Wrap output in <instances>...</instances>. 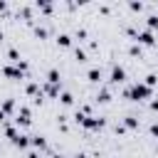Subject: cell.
<instances>
[{
  "mask_svg": "<svg viewBox=\"0 0 158 158\" xmlns=\"http://www.w3.org/2000/svg\"><path fill=\"white\" fill-rule=\"evenodd\" d=\"M126 96H128V99H133V101L148 99V96H151V86H146V84H133V86L126 91Z\"/></svg>",
  "mask_w": 158,
  "mask_h": 158,
  "instance_id": "cell-1",
  "label": "cell"
},
{
  "mask_svg": "<svg viewBox=\"0 0 158 158\" xmlns=\"http://www.w3.org/2000/svg\"><path fill=\"white\" fill-rule=\"evenodd\" d=\"M2 74L12 77V79H22V69L20 67H2Z\"/></svg>",
  "mask_w": 158,
  "mask_h": 158,
  "instance_id": "cell-2",
  "label": "cell"
},
{
  "mask_svg": "<svg viewBox=\"0 0 158 158\" xmlns=\"http://www.w3.org/2000/svg\"><path fill=\"white\" fill-rule=\"evenodd\" d=\"M15 121H17V126H27V123H30V111L22 106V109L17 111V118H15Z\"/></svg>",
  "mask_w": 158,
  "mask_h": 158,
  "instance_id": "cell-3",
  "label": "cell"
},
{
  "mask_svg": "<svg viewBox=\"0 0 158 158\" xmlns=\"http://www.w3.org/2000/svg\"><path fill=\"white\" fill-rule=\"evenodd\" d=\"M123 79H126L123 67H114V69H111V81H116V84H118V81H123Z\"/></svg>",
  "mask_w": 158,
  "mask_h": 158,
  "instance_id": "cell-4",
  "label": "cell"
},
{
  "mask_svg": "<svg viewBox=\"0 0 158 158\" xmlns=\"http://www.w3.org/2000/svg\"><path fill=\"white\" fill-rule=\"evenodd\" d=\"M136 37H138V42H143V44H153V42H156V40H153V35H151L148 30H141Z\"/></svg>",
  "mask_w": 158,
  "mask_h": 158,
  "instance_id": "cell-5",
  "label": "cell"
},
{
  "mask_svg": "<svg viewBox=\"0 0 158 158\" xmlns=\"http://www.w3.org/2000/svg\"><path fill=\"white\" fill-rule=\"evenodd\" d=\"M47 79H49V84H57V86H59V72H57V69H49Z\"/></svg>",
  "mask_w": 158,
  "mask_h": 158,
  "instance_id": "cell-6",
  "label": "cell"
},
{
  "mask_svg": "<svg viewBox=\"0 0 158 158\" xmlns=\"http://www.w3.org/2000/svg\"><path fill=\"white\" fill-rule=\"evenodd\" d=\"M12 143H15V146H20V148H27V146H30V141H27V136H22V133H20V136H17V138H15Z\"/></svg>",
  "mask_w": 158,
  "mask_h": 158,
  "instance_id": "cell-7",
  "label": "cell"
},
{
  "mask_svg": "<svg viewBox=\"0 0 158 158\" xmlns=\"http://www.w3.org/2000/svg\"><path fill=\"white\" fill-rule=\"evenodd\" d=\"M30 143H32L35 148H44V146H47V141H44L42 136H32V141H30Z\"/></svg>",
  "mask_w": 158,
  "mask_h": 158,
  "instance_id": "cell-8",
  "label": "cell"
},
{
  "mask_svg": "<svg viewBox=\"0 0 158 158\" xmlns=\"http://www.w3.org/2000/svg\"><path fill=\"white\" fill-rule=\"evenodd\" d=\"M89 79H91V81H99V79H101V69H96V67L89 69Z\"/></svg>",
  "mask_w": 158,
  "mask_h": 158,
  "instance_id": "cell-9",
  "label": "cell"
},
{
  "mask_svg": "<svg viewBox=\"0 0 158 158\" xmlns=\"http://www.w3.org/2000/svg\"><path fill=\"white\" fill-rule=\"evenodd\" d=\"M57 42H59L62 47H69V42H72V40H69V35H59V37H57Z\"/></svg>",
  "mask_w": 158,
  "mask_h": 158,
  "instance_id": "cell-10",
  "label": "cell"
},
{
  "mask_svg": "<svg viewBox=\"0 0 158 158\" xmlns=\"http://www.w3.org/2000/svg\"><path fill=\"white\" fill-rule=\"evenodd\" d=\"M126 126H128V128H136V126H138V121H136L133 116H126Z\"/></svg>",
  "mask_w": 158,
  "mask_h": 158,
  "instance_id": "cell-11",
  "label": "cell"
},
{
  "mask_svg": "<svg viewBox=\"0 0 158 158\" xmlns=\"http://www.w3.org/2000/svg\"><path fill=\"white\" fill-rule=\"evenodd\" d=\"M74 54H77V59H79V62H84V59H86V54H84V49H79V47L74 49Z\"/></svg>",
  "mask_w": 158,
  "mask_h": 158,
  "instance_id": "cell-12",
  "label": "cell"
},
{
  "mask_svg": "<svg viewBox=\"0 0 158 158\" xmlns=\"http://www.w3.org/2000/svg\"><path fill=\"white\" fill-rule=\"evenodd\" d=\"M156 81H158V79H156V74H148V77H146V86H153Z\"/></svg>",
  "mask_w": 158,
  "mask_h": 158,
  "instance_id": "cell-13",
  "label": "cell"
},
{
  "mask_svg": "<svg viewBox=\"0 0 158 158\" xmlns=\"http://www.w3.org/2000/svg\"><path fill=\"white\" fill-rule=\"evenodd\" d=\"M72 101H74V99H72V94H67V91H64V94H62V104H72Z\"/></svg>",
  "mask_w": 158,
  "mask_h": 158,
  "instance_id": "cell-14",
  "label": "cell"
},
{
  "mask_svg": "<svg viewBox=\"0 0 158 158\" xmlns=\"http://www.w3.org/2000/svg\"><path fill=\"white\" fill-rule=\"evenodd\" d=\"M148 27H158V17H156V15L148 17Z\"/></svg>",
  "mask_w": 158,
  "mask_h": 158,
  "instance_id": "cell-15",
  "label": "cell"
},
{
  "mask_svg": "<svg viewBox=\"0 0 158 158\" xmlns=\"http://www.w3.org/2000/svg\"><path fill=\"white\" fill-rule=\"evenodd\" d=\"M96 99H99V101H109V91H101Z\"/></svg>",
  "mask_w": 158,
  "mask_h": 158,
  "instance_id": "cell-16",
  "label": "cell"
},
{
  "mask_svg": "<svg viewBox=\"0 0 158 158\" xmlns=\"http://www.w3.org/2000/svg\"><path fill=\"white\" fill-rule=\"evenodd\" d=\"M151 133H153V136H158V123H153V126H151Z\"/></svg>",
  "mask_w": 158,
  "mask_h": 158,
  "instance_id": "cell-17",
  "label": "cell"
},
{
  "mask_svg": "<svg viewBox=\"0 0 158 158\" xmlns=\"http://www.w3.org/2000/svg\"><path fill=\"white\" fill-rule=\"evenodd\" d=\"M151 109H153V111H158V99H156V101H151Z\"/></svg>",
  "mask_w": 158,
  "mask_h": 158,
  "instance_id": "cell-18",
  "label": "cell"
},
{
  "mask_svg": "<svg viewBox=\"0 0 158 158\" xmlns=\"http://www.w3.org/2000/svg\"><path fill=\"white\" fill-rule=\"evenodd\" d=\"M0 42H2V32H0Z\"/></svg>",
  "mask_w": 158,
  "mask_h": 158,
  "instance_id": "cell-19",
  "label": "cell"
},
{
  "mask_svg": "<svg viewBox=\"0 0 158 158\" xmlns=\"http://www.w3.org/2000/svg\"><path fill=\"white\" fill-rule=\"evenodd\" d=\"M52 158H62V156H52Z\"/></svg>",
  "mask_w": 158,
  "mask_h": 158,
  "instance_id": "cell-20",
  "label": "cell"
}]
</instances>
